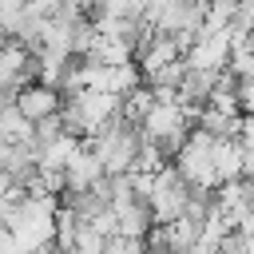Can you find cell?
<instances>
[{"label":"cell","instance_id":"obj_1","mask_svg":"<svg viewBox=\"0 0 254 254\" xmlns=\"http://www.w3.org/2000/svg\"><path fill=\"white\" fill-rule=\"evenodd\" d=\"M119 119V95H107V91H71L64 95V107H60V123L64 131H71L75 139H91L99 135L107 123Z\"/></svg>","mask_w":254,"mask_h":254},{"label":"cell","instance_id":"obj_2","mask_svg":"<svg viewBox=\"0 0 254 254\" xmlns=\"http://www.w3.org/2000/svg\"><path fill=\"white\" fill-rule=\"evenodd\" d=\"M139 143H143V135H139V127H135V123H127V119H115V123H107L99 135L83 139V147L99 159V167H103V175H107V179L127 175V171L135 167Z\"/></svg>","mask_w":254,"mask_h":254},{"label":"cell","instance_id":"obj_3","mask_svg":"<svg viewBox=\"0 0 254 254\" xmlns=\"http://www.w3.org/2000/svg\"><path fill=\"white\" fill-rule=\"evenodd\" d=\"M190 123H194V111H187L183 103H155L151 99L147 115L139 119V135H143V143H155L163 151V159H171L183 147V139L190 135Z\"/></svg>","mask_w":254,"mask_h":254},{"label":"cell","instance_id":"obj_4","mask_svg":"<svg viewBox=\"0 0 254 254\" xmlns=\"http://www.w3.org/2000/svg\"><path fill=\"white\" fill-rule=\"evenodd\" d=\"M187 198H190V187L175 175V167L167 163L155 179H151V190H147V214H151V226H167L175 222L183 210H187Z\"/></svg>","mask_w":254,"mask_h":254},{"label":"cell","instance_id":"obj_5","mask_svg":"<svg viewBox=\"0 0 254 254\" xmlns=\"http://www.w3.org/2000/svg\"><path fill=\"white\" fill-rule=\"evenodd\" d=\"M226 56H230V28H198L183 52V64L198 71H226Z\"/></svg>","mask_w":254,"mask_h":254},{"label":"cell","instance_id":"obj_6","mask_svg":"<svg viewBox=\"0 0 254 254\" xmlns=\"http://www.w3.org/2000/svg\"><path fill=\"white\" fill-rule=\"evenodd\" d=\"M12 107H16L28 123H44V119H56V115H60L64 95H60L56 87H48V83L32 79V83H24V87L12 95Z\"/></svg>","mask_w":254,"mask_h":254},{"label":"cell","instance_id":"obj_7","mask_svg":"<svg viewBox=\"0 0 254 254\" xmlns=\"http://www.w3.org/2000/svg\"><path fill=\"white\" fill-rule=\"evenodd\" d=\"M107 175H103V167H99V159L87 151V147H79L75 151V159L64 167V175H60V183H64V198H71V194H83V190H91V187H99Z\"/></svg>","mask_w":254,"mask_h":254},{"label":"cell","instance_id":"obj_8","mask_svg":"<svg viewBox=\"0 0 254 254\" xmlns=\"http://www.w3.org/2000/svg\"><path fill=\"white\" fill-rule=\"evenodd\" d=\"M242 163H246V147L238 139H214L210 143V167L218 183H234L242 179Z\"/></svg>","mask_w":254,"mask_h":254},{"label":"cell","instance_id":"obj_9","mask_svg":"<svg viewBox=\"0 0 254 254\" xmlns=\"http://www.w3.org/2000/svg\"><path fill=\"white\" fill-rule=\"evenodd\" d=\"M0 143L36 147V123H28L12 103H8V107H0Z\"/></svg>","mask_w":254,"mask_h":254},{"label":"cell","instance_id":"obj_10","mask_svg":"<svg viewBox=\"0 0 254 254\" xmlns=\"http://www.w3.org/2000/svg\"><path fill=\"white\" fill-rule=\"evenodd\" d=\"M103 254H147L143 238H123V234H111L103 242Z\"/></svg>","mask_w":254,"mask_h":254},{"label":"cell","instance_id":"obj_11","mask_svg":"<svg viewBox=\"0 0 254 254\" xmlns=\"http://www.w3.org/2000/svg\"><path fill=\"white\" fill-rule=\"evenodd\" d=\"M234 103H238V115L254 111V71L242 75V79H234Z\"/></svg>","mask_w":254,"mask_h":254},{"label":"cell","instance_id":"obj_12","mask_svg":"<svg viewBox=\"0 0 254 254\" xmlns=\"http://www.w3.org/2000/svg\"><path fill=\"white\" fill-rule=\"evenodd\" d=\"M0 254H20V250H16V238H12V230H8L4 222H0Z\"/></svg>","mask_w":254,"mask_h":254},{"label":"cell","instance_id":"obj_13","mask_svg":"<svg viewBox=\"0 0 254 254\" xmlns=\"http://www.w3.org/2000/svg\"><path fill=\"white\" fill-rule=\"evenodd\" d=\"M242 179L254 187V147H246V163H242Z\"/></svg>","mask_w":254,"mask_h":254}]
</instances>
